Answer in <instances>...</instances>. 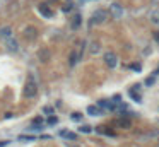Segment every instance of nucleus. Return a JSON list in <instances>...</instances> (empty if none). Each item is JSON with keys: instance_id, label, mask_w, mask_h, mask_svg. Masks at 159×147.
Listing matches in <instances>:
<instances>
[{"instance_id": "nucleus-28", "label": "nucleus", "mask_w": 159, "mask_h": 147, "mask_svg": "<svg viewBox=\"0 0 159 147\" xmlns=\"http://www.w3.org/2000/svg\"><path fill=\"white\" fill-rule=\"evenodd\" d=\"M7 144H9V140H4V142H0V147H5Z\"/></svg>"}, {"instance_id": "nucleus-12", "label": "nucleus", "mask_w": 159, "mask_h": 147, "mask_svg": "<svg viewBox=\"0 0 159 147\" xmlns=\"http://www.w3.org/2000/svg\"><path fill=\"white\" fill-rule=\"evenodd\" d=\"M38 57H40L43 62H48V60H50V51H48V50H41L40 53H38Z\"/></svg>"}, {"instance_id": "nucleus-20", "label": "nucleus", "mask_w": 159, "mask_h": 147, "mask_svg": "<svg viewBox=\"0 0 159 147\" xmlns=\"http://www.w3.org/2000/svg\"><path fill=\"white\" fill-rule=\"evenodd\" d=\"M80 134H91L92 132V127H89V125H82V127L79 128Z\"/></svg>"}, {"instance_id": "nucleus-11", "label": "nucleus", "mask_w": 159, "mask_h": 147, "mask_svg": "<svg viewBox=\"0 0 159 147\" xmlns=\"http://www.w3.org/2000/svg\"><path fill=\"white\" fill-rule=\"evenodd\" d=\"M60 135H62V137H65V138H69V140H75V138H77V135H75V134L67 132V130H62V132H60Z\"/></svg>"}, {"instance_id": "nucleus-29", "label": "nucleus", "mask_w": 159, "mask_h": 147, "mask_svg": "<svg viewBox=\"0 0 159 147\" xmlns=\"http://www.w3.org/2000/svg\"><path fill=\"white\" fill-rule=\"evenodd\" d=\"M154 38H156V39L159 41V33H156V34H154Z\"/></svg>"}, {"instance_id": "nucleus-17", "label": "nucleus", "mask_w": 159, "mask_h": 147, "mask_svg": "<svg viewBox=\"0 0 159 147\" xmlns=\"http://www.w3.org/2000/svg\"><path fill=\"white\" fill-rule=\"evenodd\" d=\"M150 21H152L154 24H159V10H154V12L150 14Z\"/></svg>"}, {"instance_id": "nucleus-26", "label": "nucleus", "mask_w": 159, "mask_h": 147, "mask_svg": "<svg viewBox=\"0 0 159 147\" xmlns=\"http://www.w3.org/2000/svg\"><path fill=\"white\" fill-rule=\"evenodd\" d=\"M152 84H154V77H149L147 80H146V86H147V87H149V86H152Z\"/></svg>"}, {"instance_id": "nucleus-25", "label": "nucleus", "mask_w": 159, "mask_h": 147, "mask_svg": "<svg viewBox=\"0 0 159 147\" xmlns=\"http://www.w3.org/2000/svg\"><path fill=\"white\" fill-rule=\"evenodd\" d=\"M43 113H46V115H51V113H53V108H51V106H45V108H43Z\"/></svg>"}, {"instance_id": "nucleus-6", "label": "nucleus", "mask_w": 159, "mask_h": 147, "mask_svg": "<svg viewBox=\"0 0 159 147\" xmlns=\"http://www.w3.org/2000/svg\"><path fill=\"white\" fill-rule=\"evenodd\" d=\"M98 106H99L101 109H109V111H113V109H115L113 101H108V99H101V101H98Z\"/></svg>"}, {"instance_id": "nucleus-5", "label": "nucleus", "mask_w": 159, "mask_h": 147, "mask_svg": "<svg viewBox=\"0 0 159 147\" xmlns=\"http://www.w3.org/2000/svg\"><path fill=\"white\" fill-rule=\"evenodd\" d=\"M115 125H116L118 128H130V127H132V121H130V118L120 116V118H116Z\"/></svg>"}, {"instance_id": "nucleus-13", "label": "nucleus", "mask_w": 159, "mask_h": 147, "mask_svg": "<svg viewBox=\"0 0 159 147\" xmlns=\"http://www.w3.org/2000/svg\"><path fill=\"white\" fill-rule=\"evenodd\" d=\"M28 130H29V132H41V130H43V123H33Z\"/></svg>"}, {"instance_id": "nucleus-27", "label": "nucleus", "mask_w": 159, "mask_h": 147, "mask_svg": "<svg viewBox=\"0 0 159 147\" xmlns=\"http://www.w3.org/2000/svg\"><path fill=\"white\" fill-rule=\"evenodd\" d=\"M33 123H43V120L38 116V118H34V120H33Z\"/></svg>"}, {"instance_id": "nucleus-10", "label": "nucleus", "mask_w": 159, "mask_h": 147, "mask_svg": "<svg viewBox=\"0 0 159 147\" xmlns=\"http://www.w3.org/2000/svg\"><path fill=\"white\" fill-rule=\"evenodd\" d=\"M40 12H41V16H45V17H48V19L53 16V12H51L46 5H40Z\"/></svg>"}, {"instance_id": "nucleus-18", "label": "nucleus", "mask_w": 159, "mask_h": 147, "mask_svg": "<svg viewBox=\"0 0 159 147\" xmlns=\"http://www.w3.org/2000/svg\"><path fill=\"white\" fill-rule=\"evenodd\" d=\"M34 138H36L34 135H21L19 140H21V142H33Z\"/></svg>"}, {"instance_id": "nucleus-9", "label": "nucleus", "mask_w": 159, "mask_h": 147, "mask_svg": "<svg viewBox=\"0 0 159 147\" xmlns=\"http://www.w3.org/2000/svg\"><path fill=\"white\" fill-rule=\"evenodd\" d=\"M10 34H12V28L10 26H5V28L0 29V38H10Z\"/></svg>"}, {"instance_id": "nucleus-8", "label": "nucleus", "mask_w": 159, "mask_h": 147, "mask_svg": "<svg viewBox=\"0 0 159 147\" xmlns=\"http://www.w3.org/2000/svg\"><path fill=\"white\" fill-rule=\"evenodd\" d=\"M87 113H89L91 116H99V115H103L101 108H99V106H94V104L87 106Z\"/></svg>"}, {"instance_id": "nucleus-4", "label": "nucleus", "mask_w": 159, "mask_h": 147, "mask_svg": "<svg viewBox=\"0 0 159 147\" xmlns=\"http://www.w3.org/2000/svg\"><path fill=\"white\" fill-rule=\"evenodd\" d=\"M109 12H111V16H113L115 19H120V17L123 16V9H121V5H120L118 2L111 4V7H109Z\"/></svg>"}, {"instance_id": "nucleus-15", "label": "nucleus", "mask_w": 159, "mask_h": 147, "mask_svg": "<svg viewBox=\"0 0 159 147\" xmlns=\"http://www.w3.org/2000/svg\"><path fill=\"white\" fill-rule=\"evenodd\" d=\"M26 36L29 39H34L36 38V29H34V28H28V29H26Z\"/></svg>"}, {"instance_id": "nucleus-16", "label": "nucleus", "mask_w": 159, "mask_h": 147, "mask_svg": "<svg viewBox=\"0 0 159 147\" xmlns=\"http://www.w3.org/2000/svg\"><path fill=\"white\" fill-rule=\"evenodd\" d=\"M7 46H9V50H14V51H17V48H19L16 39H14V41H12V39H9V41H7Z\"/></svg>"}, {"instance_id": "nucleus-24", "label": "nucleus", "mask_w": 159, "mask_h": 147, "mask_svg": "<svg viewBox=\"0 0 159 147\" xmlns=\"http://www.w3.org/2000/svg\"><path fill=\"white\" fill-rule=\"evenodd\" d=\"M91 51H92V53H98V51H99V45H98V43H92V45H91Z\"/></svg>"}, {"instance_id": "nucleus-1", "label": "nucleus", "mask_w": 159, "mask_h": 147, "mask_svg": "<svg viewBox=\"0 0 159 147\" xmlns=\"http://www.w3.org/2000/svg\"><path fill=\"white\" fill-rule=\"evenodd\" d=\"M38 94V84L33 80V79H29V82L26 84V87H24V96L26 98H34Z\"/></svg>"}, {"instance_id": "nucleus-22", "label": "nucleus", "mask_w": 159, "mask_h": 147, "mask_svg": "<svg viewBox=\"0 0 159 147\" xmlns=\"http://www.w3.org/2000/svg\"><path fill=\"white\" fill-rule=\"evenodd\" d=\"M58 123V118L57 116H50L48 118V125H57Z\"/></svg>"}, {"instance_id": "nucleus-3", "label": "nucleus", "mask_w": 159, "mask_h": 147, "mask_svg": "<svg viewBox=\"0 0 159 147\" xmlns=\"http://www.w3.org/2000/svg\"><path fill=\"white\" fill-rule=\"evenodd\" d=\"M103 58H104V63L108 65L109 69H115V67L118 65V57H116V55H115L113 51H106Z\"/></svg>"}, {"instance_id": "nucleus-23", "label": "nucleus", "mask_w": 159, "mask_h": 147, "mask_svg": "<svg viewBox=\"0 0 159 147\" xmlns=\"http://www.w3.org/2000/svg\"><path fill=\"white\" fill-rule=\"evenodd\" d=\"M128 67H130V70H135V72H140V65H139V63H130Z\"/></svg>"}, {"instance_id": "nucleus-2", "label": "nucleus", "mask_w": 159, "mask_h": 147, "mask_svg": "<svg viewBox=\"0 0 159 147\" xmlns=\"http://www.w3.org/2000/svg\"><path fill=\"white\" fill-rule=\"evenodd\" d=\"M108 19V12L106 10H96L94 14H92V17H91V24H101V22H104V21Z\"/></svg>"}, {"instance_id": "nucleus-21", "label": "nucleus", "mask_w": 159, "mask_h": 147, "mask_svg": "<svg viewBox=\"0 0 159 147\" xmlns=\"http://www.w3.org/2000/svg\"><path fill=\"white\" fill-rule=\"evenodd\" d=\"M72 120H74V121H80V120H82V115H80V113H72Z\"/></svg>"}, {"instance_id": "nucleus-14", "label": "nucleus", "mask_w": 159, "mask_h": 147, "mask_svg": "<svg viewBox=\"0 0 159 147\" xmlns=\"http://www.w3.org/2000/svg\"><path fill=\"white\" fill-rule=\"evenodd\" d=\"M79 57H80V51H79V53H75V51H74V53L70 55V65H75V63L79 62Z\"/></svg>"}, {"instance_id": "nucleus-19", "label": "nucleus", "mask_w": 159, "mask_h": 147, "mask_svg": "<svg viewBox=\"0 0 159 147\" xmlns=\"http://www.w3.org/2000/svg\"><path fill=\"white\" fill-rule=\"evenodd\" d=\"M79 26H80V16L77 14V16L74 17V21H72V28H74V29H77Z\"/></svg>"}, {"instance_id": "nucleus-7", "label": "nucleus", "mask_w": 159, "mask_h": 147, "mask_svg": "<svg viewBox=\"0 0 159 147\" xmlns=\"http://www.w3.org/2000/svg\"><path fill=\"white\" fill-rule=\"evenodd\" d=\"M137 89H139V86H133V89H130V91H128V94H130V98L133 99L135 103H140L142 98H140V94L137 92Z\"/></svg>"}]
</instances>
